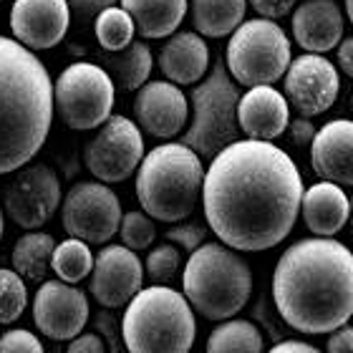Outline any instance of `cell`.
<instances>
[{
    "instance_id": "25",
    "label": "cell",
    "mask_w": 353,
    "mask_h": 353,
    "mask_svg": "<svg viewBox=\"0 0 353 353\" xmlns=\"http://www.w3.org/2000/svg\"><path fill=\"white\" fill-rule=\"evenodd\" d=\"M248 0H192L190 13L197 36L225 38L232 36L245 21Z\"/></svg>"
},
{
    "instance_id": "18",
    "label": "cell",
    "mask_w": 353,
    "mask_h": 353,
    "mask_svg": "<svg viewBox=\"0 0 353 353\" xmlns=\"http://www.w3.org/2000/svg\"><path fill=\"white\" fill-rule=\"evenodd\" d=\"M310 164L323 182L353 187V121L333 119L321 126L310 144Z\"/></svg>"
},
{
    "instance_id": "33",
    "label": "cell",
    "mask_w": 353,
    "mask_h": 353,
    "mask_svg": "<svg viewBox=\"0 0 353 353\" xmlns=\"http://www.w3.org/2000/svg\"><path fill=\"white\" fill-rule=\"evenodd\" d=\"M0 353H43L36 333L26 328H13L0 336Z\"/></svg>"
},
{
    "instance_id": "35",
    "label": "cell",
    "mask_w": 353,
    "mask_h": 353,
    "mask_svg": "<svg viewBox=\"0 0 353 353\" xmlns=\"http://www.w3.org/2000/svg\"><path fill=\"white\" fill-rule=\"evenodd\" d=\"M68 13L74 15L79 23H88L96 21L99 13H103L106 8H114L117 0H66Z\"/></svg>"
},
{
    "instance_id": "14",
    "label": "cell",
    "mask_w": 353,
    "mask_h": 353,
    "mask_svg": "<svg viewBox=\"0 0 353 353\" xmlns=\"http://www.w3.org/2000/svg\"><path fill=\"white\" fill-rule=\"evenodd\" d=\"M144 283V265L139 255L124 245H106L94 258L88 293L103 308L129 305Z\"/></svg>"
},
{
    "instance_id": "7",
    "label": "cell",
    "mask_w": 353,
    "mask_h": 353,
    "mask_svg": "<svg viewBox=\"0 0 353 353\" xmlns=\"http://www.w3.org/2000/svg\"><path fill=\"white\" fill-rule=\"evenodd\" d=\"M237 101V83L230 79L225 61H217L205 81L192 88V121L182 137L184 147H190L199 159H212L235 144L240 137Z\"/></svg>"
},
{
    "instance_id": "22",
    "label": "cell",
    "mask_w": 353,
    "mask_h": 353,
    "mask_svg": "<svg viewBox=\"0 0 353 353\" xmlns=\"http://www.w3.org/2000/svg\"><path fill=\"white\" fill-rule=\"evenodd\" d=\"M159 68L174 86L197 83L210 68V48L194 30H179L162 46Z\"/></svg>"
},
{
    "instance_id": "6",
    "label": "cell",
    "mask_w": 353,
    "mask_h": 353,
    "mask_svg": "<svg viewBox=\"0 0 353 353\" xmlns=\"http://www.w3.org/2000/svg\"><path fill=\"white\" fill-rule=\"evenodd\" d=\"M194 310L182 293L167 285L141 288L121 321L129 353H190L194 343Z\"/></svg>"
},
{
    "instance_id": "43",
    "label": "cell",
    "mask_w": 353,
    "mask_h": 353,
    "mask_svg": "<svg viewBox=\"0 0 353 353\" xmlns=\"http://www.w3.org/2000/svg\"><path fill=\"white\" fill-rule=\"evenodd\" d=\"M3 228H6V220H3V207H0V237H3Z\"/></svg>"
},
{
    "instance_id": "15",
    "label": "cell",
    "mask_w": 353,
    "mask_h": 353,
    "mask_svg": "<svg viewBox=\"0 0 353 353\" xmlns=\"http://www.w3.org/2000/svg\"><path fill=\"white\" fill-rule=\"evenodd\" d=\"M33 321L48 339L74 341L88 321L86 295L68 283L46 280L33 298Z\"/></svg>"
},
{
    "instance_id": "11",
    "label": "cell",
    "mask_w": 353,
    "mask_h": 353,
    "mask_svg": "<svg viewBox=\"0 0 353 353\" xmlns=\"http://www.w3.org/2000/svg\"><path fill=\"white\" fill-rule=\"evenodd\" d=\"M144 159V139L139 126L126 117H109L86 144V170L101 184L124 182L139 170Z\"/></svg>"
},
{
    "instance_id": "37",
    "label": "cell",
    "mask_w": 353,
    "mask_h": 353,
    "mask_svg": "<svg viewBox=\"0 0 353 353\" xmlns=\"http://www.w3.org/2000/svg\"><path fill=\"white\" fill-rule=\"evenodd\" d=\"M288 129H290V139H293V144H298V147H310L313 144V137H316V126L310 124V119H293L290 124H288Z\"/></svg>"
},
{
    "instance_id": "19",
    "label": "cell",
    "mask_w": 353,
    "mask_h": 353,
    "mask_svg": "<svg viewBox=\"0 0 353 353\" xmlns=\"http://www.w3.org/2000/svg\"><path fill=\"white\" fill-rule=\"evenodd\" d=\"M290 106L285 96L272 86H255L245 91L237 101L240 132L252 141H272L290 124Z\"/></svg>"
},
{
    "instance_id": "24",
    "label": "cell",
    "mask_w": 353,
    "mask_h": 353,
    "mask_svg": "<svg viewBox=\"0 0 353 353\" xmlns=\"http://www.w3.org/2000/svg\"><path fill=\"white\" fill-rule=\"evenodd\" d=\"M152 66H154L152 51L141 41H132L124 51L103 53L101 56V68L111 79L114 88L119 86L124 88V91H139L149 81Z\"/></svg>"
},
{
    "instance_id": "40",
    "label": "cell",
    "mask_w": 353,
    "mask_h": 353,
    "mask_svg": "<svg viewBox=\"0 0 353 353\" xmlns=\"http://www.w3.org/2000/svg\"><path fill=\"white\" fill-rule=\"evenodd\" d=\"M339 66H341V71L348 76V79H353V36H348V38H343L339 46Z\"/></svg>"
},
{
    "instance_id": "20",
    "label": "cell",
    "mask_w": 353,
    "mask_h": 353,
    "mask_svg": "<svg viewBox=\"0 0 353 353\" xmlns=\"http://www.w3.org/2000/svg\"><path fill=\"white\" fill-rule=\"evenodd\" d=\"M293 38L305 53L333 51L343 41V13L336 0H305L293 10Z\"/></svg>"
},
{
    "instance_id": "39",
    "label": "cell",
    "mask_w": 353,
    "mask_h": 353,
    "mask_svg": "<svg viewBox=\"0 0 353 353\" xmlns=\"http://www.w3.org/2000/svg\"><path fill=\"white\" fill-rule=\"evenodd\" d=\"M328 353H353V325H341L328 336Z\"/></svg>"
},
{
    "instance_id": "13",
    "label": "cell",
    "mask_w": 353,
    "mask_h": 353,
    "mask_svg": "<svg viewBox=\"0 0 353 353\" xmlns=\"http://www.w3.org/2000/svg\"><path fill=\"white\" fill-rule=\"evenodd\" d=\"M339 71L325 56L303 53L285 71V101L303 119L318 117L328 111L339 99Z\"/></svg>"
},
{
    "instance_id": "45",
    "label": "cell",
    "mask_w": 353,
    "mask_h": 353,
    "mask_svg": "<svg viewBox=\"0 0 353 353\" xmlns=\"http://www.w3.org/2000/svg\"><path fill=\"white\" fill-rule=\"evenodd\" d=\"M351 109H353V101H351Z\"/></svg>"
},
{
    "instance_id": "27",
    "label": "cell",
    "mask_w": 353,
    "mask_h": 353,
    "mask_svg": "<svg viewBox=\"0 0 353 353\" xmlns=\"http://www.w3.org/2000/svg\"><path fill=\"white\" fill-rule=\"evenodd\" d=\"M207 353H265L263 333L250 321L230 318L210 333Z\"/></svg>"
},
{
    "instance_id": "23",
    "label": "cell",
    "mask_w": 353,
    "mask_h": 353,
    "mask_svg": "<svg viewBox=\"0 0 353 353\" xmlns=\"http://www.w3.org/2000/svg\"><path fill=\"white\" fill-rule=\"evenodd\" d=\"M121 8L144 38L174 36L187 15V0H121Z\"/></svg>"
},
{
    "instance_id": "9",
    "label": "cell",
    "mask_w": 353,
    "mask_h": 353,
    "mask_svg": "<svg viewBox=\"0 0 353 353\" xmlns=\"http://www.w3.org/2000/svg\"><path fill=\"white\" fill-rule=\"evenodd\" d=\"M53 106L59 109L63 124L76 132H88L111 117L114 83L101 66L76 61L61 71L53 83Z\"/></svg>"
},
{
    "instance_id": "5",
    "label": "cell",
    "mask_w": 353,
    "mask_h": 353,
    "mask_svg": "<svg viewBox=\"0 0 353 353\" xmlns=\"http://www.w3.org/2000/svg\"><path fill=\"white\" fill-rule=\"evenodd\" d=\"M182 288L192 310L202 313L207 321H230L250 301V265L228 245L205 243L190 252Z\"/></svg>"
},
{
    "instance_id": "38",
    "label": "cell",
    "mask_w": 353,
    "mask_h": 353,
    "mask_svg": "<svg viewBox=\"0 0 353 353\" xmlns=\"http://www.w3.org/2000/svg\"><path fill=\"white\" fill-rule=\"evenodd\" d=\"M66 353H106V346L99 333H83L68 343Z\"/></svg>"
},
{
    "instance_id": "3",
    "label": "cell",
    "mask_w": 353,
    "mask_h": 353,
    "mask_svg": "<svg viewBox=\"0 0 353 353\" xmlns=\"http://www.w3.org/2000/svg\"><path fill=\"white\" fill-rule=\"evenodd\" d=\"M53 121V81L43 61L0 36V174L38 154Z\"/></svg>"
},
{
    "instance_id": "12",
    "label": "cell",
    "mask_w": 353,
    "mask_h": 353,
    "mask_svg": "<svg viewBox=\"0 0 353 353\" xmlns=\"http://www.w3.org/2000/svg\"><path fill=\"white\" fill-rule=\"evenodd\" d=\"M61 205L59 174L48 164H30L6 187L3 207L8 217L23 230H38L51 220Z\"/></svg>"
},
{
    "instance_id": "8",
    "label": "cell",
    "mask_w": 353,
    "mask_h": 353,
    "mask_svg": "<svg viewBox=\"0 0 353 353\" xmlns=\"http://www.w3.org/2000/svg\"><path fill=\"white\" fill-rule=\"evenodd\" d=\"M290 41L275 21H243L230 36L228 74L240 86H272L290 66Z\"/></svg>"
},
{
    "instance_id": "10",
    "label": "cell",
    "mask_w": 353,
    "mask_h": 353,
    "mask_svg": "<svg viewBox=\"0 0 353 353\" xmlns=\"http://www.w3.org/2000/svg\"><path fill=\"white\" fill-rule=\"evenodd\" d=\"M63 230L86 245H103L119 232L121 202L101 182H79L68 190L61 207Z\"/></svg>"
},
{
    "instance_id": "44",
    "label": "cell",
    "mask_w": 353,
    "mask_h": 353,
    "mask_svg": "<svg viewBox=\"0 0 353 353\" xmlns=\"http://www.w3.org/2000/svg\"><path fill=\"white\" fill-rule=\"evenodd\" d=\"M351 228H353V197H351Z\"/></svg>"
},
{
    "instance_id": "4",
    "label": "cell",
    "mask_w": 353,
    "mask_h": 353,
    "mask_svg": "<svg viewBox=\"0 0 353 353\" xmlns=\"http://www.w3.org/2000/svg\"><path fill=\"white\" fill-rule=\"evenodd\" d=\"M202 182V159L182 141H167L141 159L137 172V197L149 217L159 222H179L194 212Z\"/></svg>"
},
{
    "instance_id": "41",
    "label": "cell",
    "mask_w": 353,
    "mask_h": 353,
    "mask_svg": "<svg viewBox=\"0 0 353 353\" xmlns=\"http://www.w3.org/2000/svg\"><path fill=\"white\" fill-rule=\"evenodd\" d=\"M268 353H321L316 346H310L305 341H283L278 346H272Z\"/></svg>"
},
{
    "instance_id": "17",
    "label": "cell",
    "mask_w": 353,
    "mask_h": 353,
    "mask_svg": "<svg viewBox=\"0 0 353 353\" xmlns=\"http://www.w3.org/2000/svg\"><path fill=\"white\" fill-rule=\"evenodd\" d=\"M137 124L157 139H172L187 126L190 103L182 88L170 81H147L134 99Z\"/></svg>"
},
{
    "instance_id": "34",
    "label": "cell",
    "mask_w": 353,
    "mask_h": 353,
    "mask_svg": "<svg viewBox=\"0 0 353 353\" xmlns=\"http://www.w3.org/2000/svg\"><path fill=\"white\" fill-rule=\"evenodd\" d=\"M205 237H207V228L199 225V222H184V225H176V228L167 230V240L179 245L187 252H194L199 245H205Z\"/></svg>"
},
{
    "instance_id": "28",
    "label": "cell",
    "mask_w": 353,
    "mask_h": 353,
    "mask_svg": "<svg viewBox=\"0 0 353 353\" xmlns=\"http://www.w3.org/2000/svg\"><path fill=\"white\" fill-rule=\"evenodd\" d=\"M94 33H96V41L101 46L106 53H117V51H124L126 46L134 41V21L132 15L126 13L124 8H106L103 13H99V18L94 21Z\"/></svg>"
},
{
    "instance_id": "2",
    "label": "cell",
    "mask_w": 353,
    "mask_h": 353,
    "mask_svg": "<svg viewBox=\"0 0 353 353\" xmlns=\"http://www.w3.org/2000/svg\"><path fill=\"white\" fill-rule=\"evenodd\" d=\"M272 301L295 331H339L353 316V252L333 237L298 240L275 265Z\"/></svg>"
},
{
    "instance_id": "30",
    "label": "cell",
    "mask_w": 353,
    "mask_h": 353,
    "mask_svg": "<svg viewBox=\"0 0 353 353\" xmlns=\"http://www.w3.org/2000/svg\"><path fill=\"white\" fill-rule=\"evenodd\" d=\"M28 305L26 283L15 270L0 268V325H8L23 316Z\"/></svg>"
},
{
    "instance_id": "21",
    "label": "cell",
    "mask_w": 353,
    "mask_h": 353,
    "mask_svg": "<svg viewBox=\"0 0 353 353\" xmlns=\"http://www.w3.org/2000/svg\"><path fill=\"white\" fill-rule=\"evenodd\" d=\"M301 212L305 228L316 237H333L346 228L351 217V202L346 192L333 182H316L303 190Z\"/></svg>"
},
{
    "instance_id": "31",
    "label": "cell",
    "mask_w": 353,
    "mask_h": 353,
    "mask_svg": "<svg viewBox=\"0 0 353 353\" xmlns=\"http://www.w3.org/2000/svg\"><path fill=\"white\" fill-rule=\"evenodd\" d=\"M119 235H121V243L124 248H129L132 252L137 250H147L149 245L154 243L157 237V228L152 217L147 212H126L121 214V225H119Z\"/></svg>"
},
{
    "instance_id": "26",
    "label": "cell",
    "mask_w": 353,
    "mask_h": 353,
    "mask_svg": "<svg viewBox=\"0 0 353 353\" xmlns=\"http://www.w3.org/2000/svg\"><path fill=\"white\" fill-rule=\"evenodd\" d=\"M56 250V240L48 232H28L23 235L13 248L15 272L33 283H46V275L51 270V258Z\"/></svg>"
},
{
    "instance_id": "1",
    "label": "cell",
    "mask_w": 353,
    "mask_h": 353,
    "mask_svg": "<svg viewBox=\"0 0 353 353\" xmlns=\"http://www.w3.org/2000/svg\"><path fill=\"white\" fill-rule=\"evenodd\" d=\"M301 172L272 141L237 139L212 157L202 182L207 225L240 252L283 243L301 214Z\"/></svg>"
},
{
    "instance_id": "42",
    "label": "cell",
    "mask_w": 353,
    "mask_h": 353,
    "mask_svg": "<svg viewBox=\"0 0 353 353\" xmlns=\"http://www.w3.org/2000/svg\"><path fill=\"white\" fill-rule=\"evenodd\" d=\"M346 13H348V21L353 23V0H346Z\"/></svg>"
},
{
    "instance_id": "16",
    "label": "cell",
    "mask_w": 353,
    "mask_h": 353,
    "mask_svg": "<svg viewBox=\"0 0 353 353\" xmlns=\"http://www.w3.org/2000/svg\"><path fill=\"white\" fill-rule=\"evenodd\" d=\"M71 23L66 0H15L10 30L28 51H46L63 41Z\"/></svg>"
},
{
    "instance_id": "29",
    "label": "cell",
    "mask_w": 353,
    "mask_h": 353,
    "mask_svg": "<svg viewBox=\"0 0 353 353\" xmlns=\"http://www.w3.org/2000/svg\"><path fill=\"white\" fill-rule=\"evenodd\" d=\"M91 268H94V255H91L86 243L68 237V240L56 245L51 258V270L59 272L61 283H68V285L79 283L86 275H91Z\"/></svg>"
},
{
    "instance_id": "32",
    "label": "cell",
    "mask_w": 353,
    "mask_h": 353,
    "mask_svg": "<svg viewBox=\"0 0 353 353\" xmlns=\"http://www.w3.org/2000/svg\"><path fill=\"white\" fill-rule=\"evenodd\" d=\"M179 270V248L172 243H164L149 252L147 275L154 285H167Z\"/></svg>"
},
{
    "instance_id": "36",
    "label": "cell",
    "mask_w": 353,
    "mask_h": 353,
    "mask_svg": "<svg viewBox=\"0 0 353 353\" xmlns=\"http://www.w3.org/2000/svg\"><path fill=\"white\" fill-rule=\"evenodd\" d=\"M252 8H255V13L265 21H278V18H285L290 10L295 8L298 0H248Z\"/></svg>"
}]
</instances>
